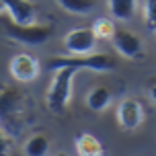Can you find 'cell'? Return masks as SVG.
Instances as JSON below:
<instances>
[{"label": "cell", "instance_id": "e0dca14e", "mask_svg": "<svg viewBox=\"0 0 156 156\" xmlns=\"http://www.w3.org/2000/svg\"><path fill=\"white\" fill-rule=\"evenodd\" d=\"M10 152V136H8L2 127H0V156Z\"/></svg>", "mask_w": 156, "mask_h": 156}, {"label": "cell", "instance_id": "9c48e42d", "mask_svg": "<svg viewBox=\"0 0 156 156\" xmlns=\"http://www.w3.org/2000/svg\"><path fill=\"white\" fill-rule=\"evenodd\" d=\"M4 8H6L8 16L19 25H29L35 23L37 16V4L31 0H2Z\"/></svg>", "mask_w": 156, "mask_h": 156}, {"label": "cell", "instance_id": "ba28073f", "mask_svg": "<svg viewBox=\"0 0 156 156\" xmlns=\"http://www.w3.org/2000/svg\"><path fill=\"white\" fill-rule=\"evenodd\" d=\"M117 123L121 129H127V132H133L138 129L144 121V107H142L140 101L136 99H123V101L117 105L115 111Z\"/></svg>", "mask_w": 156, "mask_h": 156}, {"label": "cell", "instance_id": "277c9868", "mask_svg": "<svg viewBox=\"0 0 156 156\" xmlns=\"http://www.w3.org/2000/svg\"><path fill=\"white\" fill-rule=\"evenodd\" d=\"M78 68V70H93V72H111L115 70V58H111L109 54H82V55H58L54 60H49L47 64V70L49 72H55L60 68Z\"/></svg>", "mask_w": 156, "mask_h": 156}, {"label": "cell", "instance_id": "8992f818", "mask_svg": "<svg viewBox=\"0 0 156 156\" xmlns=\"http://www.w3.org/2000/svg\"><path fill=\"white\" fill-rule=\"evenodd\" d=\"M8 70H10V76L19 82H33L39 76L41 66H39V60L35 55L23 51V54H15L10 58Z\"/></svg>", "mask_w": 156, "mask_h": 156}, {"label": "cell", "instance_id": "ac0fdd59", "mask_svg": "<svg viewBox=\"0 0 156 156\" xmlns=\"http://www.w3.org/2000/svg\"><path fill=\"white\" fill-rule=\"evenodd\" d=\"M148 97H150V101L156 105V80H152L148 84Z\"/></svg>", "mask_w": 156, "mask_h": 156}, {"label": "cell", "instance_id": "3957f363", "mask_svg": "<svg viewBox=\"0 0 156 156\" xmlns=\"http://www.w3.org/2000/svg\"><path fill=\"white\" fill-rule=\"evenodd\" d=\"M2 35L15 43L29 47H39L45 45L54 35V27L51 25H39V23H29V25H19L12 19L2 23Z\"/></svg>", "mask_w": 156, "mask_h": 156}, {"label": "cell", "instance_id": "30bf717a", "mask_svg": "<svg viewBox=\"0 0 156 156\" xmlns=\"http://www.w3.org/2000/svg\"><path fill=\"white\" fill-rule=\"evenodd\" d=\"M74 148L80 156H101L105 154V146L101 144L99 138H94L93 133L80 132L74 138Z\"/></svg>", "mask_w": 156, "mask_h": 156}, {"label": "cell", "instance_id": "5b68a950", "mask_svg": "<svg viewBox=\"0 0 156 156\" xmlns=\"http://www.w3.org/2000/svg\"><path fill=\"white\" fill-rule=\"evenodd\" d=\"M111 39H113V47L117 49V54L123 55L125 60H140L144 55V41L138 33L129 29H115Z\"/></svg>", "mask_w": 156, "mask_h": 156}, {"label": "cell", "instance_id": "8fae6325", "mask_svg": "<svg viewBox=\"0 0 156 156\" xmlns=\"http://www.w3.org/2000/svg\"><path fill=\"white\" fill-rule=\"evenodd\" d=\"M111 101H113V94L107 86H93L86 94V107L94 113L105 111L111 105Z\"/></svg>", "mask_w": 156, "mask_h": 156}, {"label": "cell", "instance_id": "d6986e66", "mask_svg": "<svg viewBox=\"0 0 156 156\" xmlns=\"http://www.w3.org/2000/svg\"><path fill=\"white\" fill-rule=\"evenodd\" d=\"M4 10H6V8H4V2H2V0H0V15H2V12H4Z\"/></svg>", "mask_w": 156, "mask_h": 156}, {"label": "cell", "instance_id": "4fadbf2b", "mask_svg": "<svg viewBox=\"0 0 156 156\" xmlns=\"http://www.w3.org/2000/svg\"><path fill=\"white\" fill-rule=\"evenodd\" d=\"M58 4L62 10L70 15H90L97 6V0H58Z\"/></svg>", "mask_w": 156, "mask_h": 156}, {"label": "cell", "instance_id": "7a4b0ae2", "mask_svg": "<svg viewBox=\"0 0 156 156\" xmlns=\"http://www.w3.org/2000/svg\"><path fill=\"white\" fill-rule=\"evenodd\" d=\"M78 68H60V70L54 72V78L47 86V94H45V103L47 109L55 113V115H62L68 103L72 99V86H74V78L78 74Z\"/></svg>", "mask_w": 156, "mask_h": 156}, {"label": "cell", "instance_id": "52a82bcc", "mask_svg": "<svg viewBox=\"0 0 156 156\" xmlns=\"http://www.w3.org/2000/svg\"><path fill=\"white\" fill-rule=\"evenodd\" d=\"M97 35H94L93 27H76L64 35V45L66 49L74 55L82 54H93L94 45H97Z\"/></svg>", "mask_w": 156, "mask_h": 156}, {"label": "cell", "instance_id": "7c38bea8", "mask_svg": "<svg viewBox=\"0 0 156 156\" xmlns=\"http://www.w3.org/2000/svg\"><path fill=\"white\" fill-rule=\"evenodd\" d=\"M107 6L115 21H132L138 8V0H107Z\"/></svg>", "mask_w": 156, "mask_h": 156}, {"label": "cell", "instance_id": "5bb4252c", "mask_svg": "<svg viewBox=\"0 0 156 156\" xmlns=\"http://www.w3.org/2000/svg\"><path fill=\"white\" fill-rule=\"evenodd\" d=\"M47 150H49V140L43 133H33L23 146V152L27 156H43L47 154Z\"/></svg>", "mask_w": 156, "mask_h": 156}, {"label": "cell", "instance_id": "9a60e30c", "mask_svg": "<svg viewBox=\"0 0 156 156\" xmlns=\"http://www.w3.org/2000/svg\"><path fill=\"white\" fill-rule=\"evenodd\" d=\"M90 27H93L97 39H111V37H113V33H115V25H113V21L107 19V16H99V19H94Z\"/></svg>", "mask_w": 156, "mask_h": 156}, {"label": "cell", "instance_id": "6da1fadb", "mask_svg": "<svg viewBox=\"0 0 156 156\" xmlns=\"http://www.w3.org/2000/svg\"><path fill=\"white\" fill-rule=\"evenodd\" d=\"M27 97L21 90L0 82V127L10 136H21L27 125Z\"/></svg>", "mask_w": 156, "mask_h": 156}, {"label": "cell", "instance_id": "2e32d148", "mask_svg": "<svg viewBox=\"0 0 156 156\" xmlns=\"http://www.w3.org/2000/svg\"><path fill=\"white\" fill-rule=\"evenodd\" d=\"M144 19L150 31H156V0H144Z\"/></svg>", "mask_w": 156, "mask_h": 156}]
</instances>
